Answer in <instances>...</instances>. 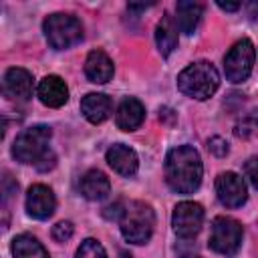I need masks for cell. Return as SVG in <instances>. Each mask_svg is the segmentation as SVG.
I'll return each mask as SVG.
<instances>
[{
	"mask_svg": "<svg viewBox=\"0 0 258 258\" xmlns=\"http://www.w3.org/2000/svg\"><path fill=\"white\" fill-rule=\"evenodd\" d=\"M202 159L191 145H177L165 157V181L177 194H194L202 183Z\"/></svg>",
	"mask_w": 258,
	"mask_h": 258,
	"instance_id": "1",
	"label": "cell"
},
{
	"mask_svg": "<svg viewBox=\"0 0 258 258\" xmlns=\"http://www.w3.org/2000/svg\"><path fill=\"white\" fill-rule=\"evenodd\" d=\"M218 87H220V73L208 60H198L187 64L177 77V89L196 101L210 99L218 91Z\"/></svg>",
	"mask_w": 258,
	"mask_h": 258,
	"instance_id": "2",
	"label": "cell"
},
{
	"mask_svg": "<svg viewBox=\"0 0 258 258\" xmlns=\"http://www.w3.org/2000/svg\"><path fill=\"white\" fill-rule=\"evenodd\" d=\"M121 234L131 244H145L155 228V214L145 202H129L119 218Z\"/></svg>",
	"mask_w": 258,
	"mask_h": 258,
	"instance_id": "3",
	"label": "cell"
},
{
	"mask_svg": "<svg viewBox=\"0 0 258 258\" xmlns=\"http://www.w3.org/2000/svg\"><path fill=\"white\" fill-rule=\"evenodd\" d=\"M50 127L46 125H32L28 129H24L12 145V155L16 161L20 163H32L36 165L50 149H48V141H50Z\"/></svg>",
	"mask_w": 258,
	"mask_h": 258,
	"instance_id": "4",
	"label": "cell"
},
{
	"mask_svg": "<svg viewBox=\"0 0 258 258\" xmlns=\"http://www.w3.org/2000/svg\"><path fill=\"white\" fill-rule=\"evenodd\" d=\"M42 30H44L48 44L56 50L71 48L77 42H81V38H83V24L79 18H75L71 14L56 12V14L46 16Z\"/></svg>",
	"mask_w": 258,
	"mask_h": 258,
	"instance_id": "5",
	"label": "cell"
},
{
	"mask_svg": "<svg viewBox=\"0 0 258 258\" xmlns=\"http://www.w3.org/2000/svg\"><path fill=\"white\" fill-rule=\"evenodd\" d=\"M242 226L234 218L218 216L212 222V234H210V248L224 256H234L242 246Z\"/></svg>",
	"mask_w": 258,
	"mask_h": 258,
	"instance_id": "6",
	"label": "cell"
},
{
	"mask_svg": "<svg viewBox=\"0 0 258 258\" xmlns=\"http://www.w3.org/2000/svg\"><path fill=\"white\" fill-rule=\"evenodd\" d=\"M256 60V50L250 38L238 40L224 56V71L230 83H242L250 77Z\"/></svg>",
	"mask_w": 258,
	"mask_h": 258,
	"instance_id": "7",
	"label": "cell"
},
{
	"mask_svg": "<svg viewBox=\"0 0 258 258\" xmlns=\"http://www.w3.org/2000/svg\"><path fill=\"white\" fill-rule=\"evenodd\" d=\"M202 224H204V208L196 202H179L175 208H173V216H171V226H173V232L183 238V240H189V238H196L202 230Z\"/></svg>",
	"mask_w": 258,
	"mask_h": 258,
	"instance_id": "8",
	"label": "cell"
},
{
	"mask_svg": "<svg viewBox=\"0 0 258 258\" xmlns=\"http://www.w3.org/2000/svg\"><path fill=\"white\" fill-rule=\"evenodd\" d=\"M216 196H218L222 206L240 208L248 198V189H246V183H244L242 175H238L234 171L220 173L216 177Z\"/></svg>",
	"mask_w": 258,
	"mask_h": 258,
	"instance_id": "9",
	"label": "cell"
},
{
	"mask_svg": "<svg viewBox=\"0 0 258 258\" xmlns=\"http://www.w3.org/2000/svg\"><path fill=\"white\" fill-rule=\"evenodd\" d=\"M2 91L8 99L12 101H28L32 97V91H34V79L32 75L26 71V69H20V67H12L6 71L4 75V81H2Z\"/></svg>",
	"mask_w": 258,
	"mask_h": 258,
	"instance_id": "10",
	"label": "cell"
},
{
	"mask_svg": "<svg viewBox=\"0 0 258 258\" xmlns=\"http://www.w3.org/2000/svg\"><path fill=\"white\" fill-rule=\"evenodd\" d=\"M54 208H56V200L48 185H42V183L30 185V189L26 194L28 216H32L36 220H48L54 214Z\"/></svg>",
	"mask_w": 258,
	"mask_h": 258,
	"instance_id": "11",
	"label": "cell"
},
{
	"mask_svg": "<svg viewBox=\"0 0 258 258\" xmlns=\"http://www.w3.org/2000/svg\"><path fill=\"white\" fill-rule=\"evenodd\" d=\"M105 157H107V163H109L119 175H123V177H131V175H135L137 169H139V157H137V153H135L131 147L123 145V143L111 145V147L107 149Z\"/></svg>",
	"mask_w": 258,
	"mask_h": 258,
	"instance_id": "12",
	"label": "cell"
},
{
	"mask_svg": "<svg viewBox=\"0 0 258 258\" xmlns=\"http://www.w3.org/2000/svg\"><path fill=\"white\" fill-rule=\"evenodd\" d=\"M38 99L42 105L58 109L69 101V89L60 77L48 75L38 83Z\"/></svg>",
	"mask_w": 258,
	"mask_h": 258,
	"instance_id": "13",
	"label": "cell"
},
{
	"mask_svg": "<svg viewBox=\"0 0 258 258\" xmlns=\"http://www.w3.org/2000/svg\"><path fill=\"white\" fill-rule=\"evenodd\" d=\"M145 119V107L141 105L139 99L135 97H127L121 101V105L117 107L115 113V123L119 129L123 131H135Z\"/></svg>",
	"mask_w": 258,
	"mask_h": 258,
	"instance_id": "14",
	"label": "cell"
},
{
	"mask_svg": "<svg viewBox=\"0 0 258 258\" xmlns=\"http://www.w3.org/2000/svg\"><path fill=\"white\" fill-rule=\"evenodd\" d=\"M111 109H113V103H111V99H109L107 95H103V93H89V95H85L83 101H81V113H83V117H85L89 123H93V125L103 123L105 119H109Z\"/></svg>",
	"mask_w": 258,
	"mask_h": 258,
	"instance_id": "15",
	"label": "cell"
},
{
	"mask_svg": "<svg viewBox=\"0 0 258 258\" xmlns=\"http://www.w3.org/2000/svg\"><path fill=\"white\" fill-rule=\"evenodd\" d=\"M113 60L103 50H91L85 60V75L91 83H107L113 79Z\"/></svg>",
	"mask_w": 258,
	"mask_h": 258,
	"instance_id": "16",
	"label": "cell"
},
{
	"mask_svg": "<svg viewBox=\"0 0 258 258\" xmlns=\"http://www.w3.org/2000/svg\"><path fill=\"white\" fill-rule=\"evenodd\" d=\"M79 189L83 194V198L91 200V202H97V200H103L107 198V194L111 191V183H109V177L99 171V169H89L81 181H79Z\"/></svg>",
	"mask_w": 258,
	"mask_h": 258,
	"instance_id": "17",
	"label": "cell"
},
{
	"mask_svg": "<svg viewBox=\"0 0 258 258\" xmlns=\"http://www.w3.org/2000/svg\"><path fill=\"white\" fill-rule=\"evenodd\" d=\"M175 24L181 32L185 34H194V30L198 28L202 16H204V4L200 2H189V0H181L175 4Z\"/></svg>",
	"mask_w": 258,
	"mask_h": 258,
	"instance_id": "18",
	"label": "cell"
},
{
	"mask_svg": "<svg viewBox=\"0 0 258 258\" xmlns=\"http://www.w3.org/2000/svg\"><path fill=\"white\" fill-rule=\"evenodd\" d=\"M155 42L161 56H169L177 46V24L171 14H163L155 26Z\"/></svg>",
	"mask_w": 258,
	"mask_h": 258,
	"instance_id": "19",
	"label": "cell"
},
{
	"mask_svg": "<svg viewBox=\"0 0 258 258\" xmlns=\"http://www.w3.org/2000/svg\"><path fill=\"white\" fill-rule=\"evenodd\" d=\"M12 256L14 258H50L46 248L30 234H20L12 240Z\"/></svg>",
	"mask_w": 258,
	"mask_h": 258,
	"instance_id": "20",
	"label": "cell"
},
{
	"mask_svg": "<svg viewBox=\"0 0 258 258\" xmlns=\"http://www.w3.org/2000/svg\"><path fill=\"white\" fill-rule=\"evenodd\" d=\"M77 258H107V252L97 240L87 238L81 242V246L77 250Z\"/></svg>",
	"mask_w": 258,
	"mask_h": 258,
	"instance_id": "21",
	"label": "cell"
},
{
	"mask_svg": "<svg viewBox=\"0 0 258 258\" xmlns=\"http://www.w3.org/2000/svg\"><path fill=\"white\" fill-rule=\"evenodd\" d=\"M234 135L240 137V139L256 137L258 135V117L250 115V117H244L242 121H238L236 127H234Z\"/></svg>",
	"mask_w": 258,
	"mask_h": 258,
	"instance_id": "22",
	"label": "cell"
},
{
	"mask_svg": "<svg viewBox=\"0 0 258 258\" xmlns=\"http://www.w3.org/2000/svg\"><path fill=\"white\" fill-rule=\"evenodd\" d=\"M73 232H75V228H73L71 222H58L56 226H52V238H54L56 242H67V240H71V238H73Z\"/></svg>",
	"mask_w": 258,
	"mask_h": 258,
	"instance_id": "23",
	"label": "cell"
},
{
	"mask_svg": "<svg viewBox=\"0 0 258 258\" xmlns=\"http://www.w3.org/2000/svg\"><path fill=\"white\" fill-rule=\"evenodd\" d=\"M244 171H246V177L252 181V185L258 189V155L256 157H250L244 165Z\"/></svg>",
	"mask_w": 258,
	"mask_h": 258,
	"instance_id": "24",
	"label": "cell"
},
{
	"mask_svg": "<svg viewBox=\"0 0 258 258\" xmlns=\"http://www.w3.org/2000/svg\"><path fill=\"white\" fill-rule=\"evenodd\" d=\"M208 149H210L214 155L224 157V155L228 153V143H226L222 137H212V139L208 141Z\"/></svg>",
	"mask_w": 258,
	"mask_h": 258,
	"instance_id": "25",
	"label": "cell"
},
{
	"mask_svg": "<svg viewBox=\"0 0 258 258\" xmlns=\"http://www.w3.org/2000/svg\"><path fill=\"white\" fill-rule=\"evenodd\" d=\"M218 6L222 8V10H226V12H236V10H240V2H218Z\"/></svg>",
	"mask_w": 258,
	"mask_h": 258,
	"instance_id": "26",
	"label": "cell"
},
{
	"mask_svg": "<svg viewBox=\"0 0 258 258\" xmlns=\"http://www.w3.org/2000/svg\"><path fill=\"white\" fill-rule=\"evenodd\" d=\"M183 258H202V256H183Z\"/></svg>",
	"mask_w": 258,
	"mask_h": 258,
	"instance_id": "27",
	"label": "cell"
}]
</instances>
